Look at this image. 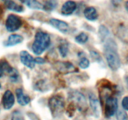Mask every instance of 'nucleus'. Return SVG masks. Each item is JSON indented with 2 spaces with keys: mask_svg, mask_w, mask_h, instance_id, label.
Returning <instances> with one entry per match:
<instances>
[{
  "mask_svg": "<svg viewBox=\"0 0 128 120\" xmlns=\"http://www.w3.org/2000/svg\"><path fill=\"white\" fill-rule=\"evenodd\" d=\"M104 54L109 67L113 71L118 70L121 66V61L117 45L112 39L109 38L104 42Z\"/></svg>",
  "mask_w": 128,
  "mask_h": 120,
  "instance_id": "nucleus-1",
  "label": "nucleus"
},
{
  "mask_svg": "<svg viewBox=\"0 0 128 120\" xmlns=\"http://www.w3.org/2000/svg\"><path fill=\"white\" fill-rule=\"evenodd\" d=\"M50 36L43 31H38L35 35L34 41L32 44V50L36 55H40L50 46Z\"/></svg>",
  "mask_w": 128,
  "mask_h": 120,
  "instance_id": "nucleus-2",
  "label": "nucleus"
},
{
  "mask_svg": "<svg viewBox=\"0 0 128 120\" xmlns=\"http://www.w3.org/2000/svg\"><path fill=\"white\" fill-rule=\"evenodd\" d=\"M48 105L52 116H59L64 110V100L60 95H55L49 100Z\"/></svg>",
  "mask_w": 128,
  "mask_h": 120,
  "instance_id": "nucleus-3",
  "label": "nucleus"
},
{
  "mask_svg": "<svg viewBox=\"0 0 128 120\" xmlns=\"http://www.w3.org/2000/svg\"><path fill=\"white\" fill-rule=\"evenodd\" d=\"M118 100L114 96H110L105 101L104 104V114L107 118L112 117L117 112Z\"/></svg>",
  "mask_w": 128,
  "mask_h": 120,
  "instance_id": "nucleus-4",
  "label": "nucleus"
},
{
  "mask_svg": "<svg viewBox=\"0 0 128 120\" xmlns=\"http://www.w3.org/2000/svg\"><path fill=\"white\" fill-rule=\"evenodd\" d=\"M6 30L10 32H14L21 28L22 26V21L21 18L14 14H10L6 21Z\"/></svg>",
  "mask_w": 128,
  "mask_h": 120,
  "instance_id": "nucleus-5",
  "label": "nucleus"
},
{
  "mask_svg": "<svg viewBox=\"0 0 128 120\" xmlns=\"http://www.w3.org/2000/svg\"><path fill=\"white\" fill-rule=\"evenodd\" d=\"M70 99L72 101L71 102H72L76 107L78 108L79 110H84L87 106L86 98L81 92L78 91L71 92L70 95Z\"/></svg>",
  "mask_w": 128,
  "mask_h": 120,
  "instance_id": "nucleus-6",
  "label": "nucleus"
},
{
  "mask_svg": "<svg viewBox=\"0 0 128 120\" xmlns=\"http://www.w3.org/2000/svg\"><path fill=\"white\" fill-rule=\"evenodd\" d=\"M54 68L60 73L69 74L76 71V68L71 62L68 61H58L55 62Z\"/></svg>",
  "mask_w": 128,
  "mask_h": 120,
  "instance_id": "nucleus-7",
  "label": "nucleus"
},
{
  "mask_svg": "<svg viewBox=\"0 0 128 120\" xmlns=\"http://www.w3.org/2000/svg\"><path fill=\"white\" fill-rule=\"evenodd\" d=\"M20 60L21 62L30 69H32L35 66V61L32 56L26 51H22L20 52Z\"/></svg>",
  "mask_w": 128,
  "mask_h": 120,
  "instance_id": "nucleus-8",
  "label": "nucleus"
},
{
  "mask_svg": "<svg viewBox=\"0 0 128 120\" xmlns=\"http://www.w3.org/2000/svg\"><path fill=\"white\" fill-rule=\"evenodd\" d=\"M2 102L5 110H10L13 106L14 103V96L10 90L5 91L2 96Z\"/></svg>",
  "mask_w": 128,
  "mask_h": 120,
  "instance_id": "nucleus-9",
  "label": "nucleus"
},
{
  "mask_svg": "<svg viewBox=\"0 0 128 120\" xmlns=\"http://www.w3.org/2000/svg\"><path fill=\"white\" fill-rule=\"evenodd\" d=\"M50 24L52 26L57 29L58 30L62 33H66L70 30L68 24L66 22L61 20H58V19L52 18L50 20Z\"/></svg>",
  "mask_w": 128,
  "mask_h": 120,
  "instance_id": "nucleus-10",
  "label": "nucleus"
},
{
  "mask_svg": "<svg viewBox=\"0 0 128 120\" xmlns=\"http://www.w3.org/2000/svg\"><path fill=\"white\" fill-rule=\"evenodd\" d=\"M89 99H90V106H91L94 114L97 117H98L99 116H100V112H101V106H100V101L93 93L90 94Z\"/></svg>",
  "mask_w": 128,
  "mask_h": 120,
  "instance_id": "nucleus-11",
  "label": "nucleus"
},
{
  "mask_svg": "<svg viewBox=\"0 0 128 120\" xmlns=\"http://www.w3.org/2000/svg\"><path fill=\"white\" fill-rule=\"evenodd\" d=\"M77 5L74 1H68L63 4L61 8V13L65 16H69L73 13L76 10Z\"/></svg>",
  "mask_w": 128,
  "mask_h": 120,
  "instance_id": "nucleus-12",
  "label": "nucleus"
},
{
  "mask_svg": "<svg viewBox=\"0 0 128 120\" xmlns=\"http://www.w3.org/2000/svg\"><path fill=\"white\" fill-rule=\"evenodd\" d=\"M16 95L18 102L21 106H26L30 102V98L27 94L24 93L21 89H16Z\"/></svg>",
  "mask_w": 128,
  "mask_h": 120,
  "instance_id": "nucleus-13",
  "label": "nucleus"
},
{
  "mask_svg": "<svg viewBox=\"0 0 128 120\" xmlns=\"http://www.w3.org/2000/svg\"><path fill=\"white\" fill-rule=\"evenodd\" d=\"M23 41V37L19 34H11L8 38L7 41L4 42L6 46H12L21 43Z\"/></svg>",
  "mask_w": 128,
  "mask_h": 120,
  "instance_id": "nucleus-14",
  "label": "nucleus"
},
{
  "mask_svg": "<svg viewBox=\"0 0 128 120\" xmlns=\"http://www.w3.org/2000/svg\"><path fill=\"white\" fill-rule=\"evenodd\" d=\"M84 14L86 18L90 21H95L98 18L97 11L92 6H89L86 8L84 11Z\"/></svg>",
  "mask_w": 128,
  "mask_h": 120,
  "instance_id": "nucleus-15",
  "label": "nucleus"
},
{
  "mask_svg": "<svg viewBox=\"0 0 128 120\" xmlns=\"http://www.w3.org/2000/svg\"><path fill=\"white\" fill-rule=\"evenodd\" d=\"M4 5L7 8V9L17 12H22L24 10L23 7L22 6L18 4L16 2H15L14 1H5Z\"/></svg>",
  "mask_w": 128,
  "mask_h": 120,
  "instance_id": "nucleus-16",
  "label": "nucleus"
},
{
  "mask_svg": "<svg viewBox=\"0 0 128 120\" xmlns=\"http://www.w3.org/2000/svg\"><path fill=\"white\" fill-rule=\"evenodd\" d=\"M14 69L10 66V64L6 60H1L0 61V71L2 74H8L9 75L13 71Z\"/></svg>",
  "mask_w": 128,
  "mask_h": 120,
  "instance_id": "nucleus-17",
  "label": "nucleus"
},
{
  "mask_svg": "<svg viewBox=\"0 0 128 120\" xmlns=\"http://www.w3.org/2000/svg\"><path fill=\"white\" fill-rule=\"evenodd\" d=\"M99 34L101 41L104 42L106 40L110 38V32L108 29L104 25H101L99 28Z\"/></svg>",
  "mask_w": 128,
  "mask_h": 120,
  "instance_id": "nucleus-18",
  "label": "nucleus"
},
{
  "mask_svg": "<svg viewBox=\"0 0 128 120\" xmlns=\"http://www.w3.org/2000/svg\"><path fill=\"white\" fill-rule=\"evenodd\" d=\"M22 3L25 4L28 7L31 9L35 10H43V5L41 2L34 0H30V1H22Z\"/></svg>",
  "mask_w": 128,
  "mask_h": 120,
  "instance_id": "nucleus-19",
  "label": "nucleus"
},
{
  "mask_svg": "<svg viewBox=\"0 0 128 120\" xmlns=\"http://www.w3.org/2000/svg\"><path fill=\"white\" fill-rule=\"evenodd\" d=\"M58 2L56 1H45L43 5V10L46 11H52L57 7Z\"/></svg>",
  "mask_w": 128,
  "mask_h": 120,
  "instance_id": "nucleus-20",
  "label": "nucleus"
},
{
  "mask_svg": "<svg viewBox=\"0 0 128 120\" xmlns=\"http://www.w3.org/2000/svg\"><path fill=\"white\" fill-rule=\"evenodd\" d=\"M59 52H60V54L62 58H65L68 55L69 51V47L68 44L66 42H63L61 43V44L58 47Z\"/></svg>",
  "mask_w": 128,
  "mask_h": 120,
  "instance_id": "nucleus-21",
  "label": "nucleus"
},
{
  "mask_svg": "<svg viewBox=\"0 0 128 120\" xmlns=\"http://www.w3.org/2000/svg\"><path fill=\"white\" fill-rule=\"evenodd\" d=\"M118 36L122 41L128 44V29H120L118 31Z\"/></svg>",
  "mask_w": 128,
  "mask_h": 120,
  "instance_id": "nucleus-22",
  "label": "nucleus"
},
{
  "mask_svg": "<svg viewBox=\"0 0 128 120\" xmlns=\"http://www.w3.org/2000/svg\"><path fill=\"white\" fill-rule=\"evenodd\" d=\"M88 40V36L85 32H81L75 38V41L79 44H84Z\"/></svg>",
  "mask_w": 128,
  "mask_h": 120,
  "instance_id": "nucleus-23",
  "label": "nucleus"
},
{
  "mask_svg": "<svg viewBox=\"0 0 128 120\" xmlns=\"http://www.w3.org/2000/svg\"><path fill=\"white\" fill-rule=\"evenodd\" d=\"M117 120H128V116L124 110H118L116 112Z\"/></svg>",
  "mask_w": 128,
  "mask_h": 120,
  "instance_id": "nucleus-24",
  "label": "nucleus"
},
{
  "mask_svg": "<svg viewBox=\"0 0 128 120\" xmlns=\"http://www.w3.org/2000/svg\"><path fill=\"white\" fill-rule=\"evenodd\" d=\"M90 62L88 59L86 58V57H82L81 58L80 60V62H79V66L80 68L82 69H86L90 66Z\"/></svg>",
  "mask_w": 128,
  "mask_h": 120,
  "instance_id": "nucleus-25",
  "label": "nucleus"
},
{
  "mask_svg": "<svg viewBox=\"0 0 128 120\" xmlns=\"http://www.w3.org/2000/svg\"><path fill=\"white\" fill-rule=\"evenodd\" d=\"M11 120H23V118L20 111H15L12 114Z\"/></svg>",
  "mask_w": 128,
  "mask_h": 120,
  "instance_id": "nucleus-26",
  "label": "nucleus"
},
{
  "mask_svg": "<svg viewBox=\"0 0 128 120\" xmlns=\"http://www.w3.org/2000/svg\"><path fill=\"white\" fill-rule=\"evenodd\" d=\"M122 106L125 110L128 111V96H126L122 99Z\"/></svg>",
  "mask_w": 128,
  "mask_h": 120,
  "instance_id": "nucleus-27",
  "label": "nucleus"
},
{
  "mask_svg": "<svg viewBox=\"0 0 128 120\" xmlns=\"http://www.w3.org/2000/svg\"><path fill=\"white\" fill-rule=\"evenodd\" d=\"M34 61L36 63L40 64H42L44 63L45 62L43 58H40V57L36 58L34 59Z\"/></svg>",
  "mask_w": 128,
  "mask_h": 120,
  "instance_id": "nucleus-28",
  "label": "nucleus"
},
{
  "mask_svg": "<svg viewBox=\"0 0 128 120\" xmlns=\"http://www.w3.org/2000/svg\"><path fill=\"white\" fill-rule=\"evenodd\" d=\"M91 57L95 60H100V56L95 51H91Z\"/></svg>",
  "mask_w": 128,
  "mask_h": 120,
  "instance_id": "nucleus-29",
  "label": "nucleus"
},
{
  "mask_svg": "<svg viewBox=\"0 0 128 120\" xmlns=\"http://www.w3.org/2000/svg\"><path fill=\"white\" fill-rule=\"evenodd\" d=\"M126 8L128 11V2H126Z\"/></svg>",
  "mask_w": 128,
  "mask_h": 120,
  "instance_id": "nucleus-30",
  "label": "nucleus"
},
{
  "mask_svg": "<svg viewBox=\"0 0 128 120\" xmlns=\"http://www.w3.org/2000/svg\"><path fill=\"white\" fill-rule=\"evenodd\" d=\"M2 74H3L2 73V72H1V71H0V78H1V77H2Z\"/></svg>",
  "mask_w": 128,
  "mask_h": 120,
  "instance_id": "nucleus-31",
  "label": "nucleus"
},
{
  "mask_svg": "<svg viewBox=\"0 0 128 120\" xmlns=\"http://www.w3.org/2000/svg\"><path fill=\"white\" fill-rule=\"evenodd\" d=\"M1 83H0V88H1Z\"/></svg>",
  "mask_w": 128,
  "mask_h": 120,
  "instance_id": "nucleus-32",
  "label": "nucleus"
},
{
  "mask_svg": "<svg viewBox=\"0 0 128 120\" xmlns=\"http://www.w3.org/2000/svg\"><path fill=\"white\" fill-rule=\"evenodd\" d=\"M127 60H128V57H127Z\"/></svg>",
  "mask_w": 128,
  "mask_h": 120,
  "instance_id": "nucleus-33",
  "label": "nucleus"
}]
</instances>
